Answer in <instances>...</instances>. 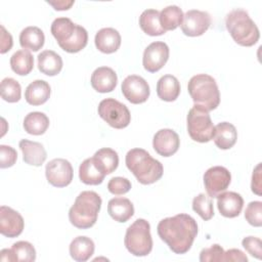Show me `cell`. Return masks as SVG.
I'll list each match as a JSON object with an SVG mask.
<instances>
[{"label": "cell", "mask_w": 262, "mask_h": 262, "mask_svg": "<svg viewBox=\"0 0 262 262\" xmlns=\"http://www.w3.org/2000/svg\"><path fill=\"white\" fill-rule=\"evenodd\" d=\"M157 231L172 252L181 255L190 250L198 234V223L190 215L180 213L162 219Z\"/></svg>", "instance_id": "1"}, {"label": "cell", "mask_w": 262, "mask_h": 262, "mask_svg": "<svg viewBox=\"0 0 262 262\" xmlns=\"http://www.w3.org/2000/svg\"><path fill=\"white\" fill-rule=\"evenodd\" d=\"M105 175L106 174L96 164L93 157L84 160L79 167V178L83 183L87 185L100 184L103 181Z\"/></svg>", "instance_id": "23"}, {"label": "cell", "mask_w": 262, "mask_h": 262, "mask_svg": "<svg viewBox=\"0 0 262 262\" xmlns=\"http://www.w3.org/2000/svg\"><path fill=\"white\" fill-rule=\"evenodd\" d=\"M183 12L177 5H169L160 12V23L165 31H172L181 26Z\"/></svg>", "instance_id": "33"}, {"label": "cell", "mask_w": 262, "mask_h": 262, "mask_svg": "<svg viewBox=\"0 0 262 262\" xmlns=\"http://www.w3.org/2000/svg\"><path fill=\"white\" fill-rule=\"evenodd\" d=\"M50 93V85L46 81L35 80L26 88L25 98L31 105H41L49 99Z\"/></svg>", "instance_id": "24"}, {"label": "cell", "mask_w": 262, "mask_h": 262, "mask_svg": "<svg viewBox=\"0 0 262 262\" xmlns=\"http://www.w3.org/2000/svg\"><path fill=\"white\" fill-rule=\"evenodd\" d=\"M25 227L23 216L7 206L0 207V232L7 237L18 236Z\"/></svg>", "instance_id": "15"}, {"label": "cell", "mask_w": 262, "mask_h": 262, "mask_svg": "<svg viewBox=\"0 0 262 262\" xmlns=\"http://www.w3.org/2000/svg\"><path fill=\"white\" fill-rule=\"evenodd\" d=\"M91 86L100 93L113 91L118 83L116 72L108 67H99L94 70L91 75Z\"/></svg>", "instance_id": "18"}, {"label": "cell", "mask_w": 262, "mask_h": 262, "mask_svg": "<svg viewBox=\"0 0 262 262\" xmlns=\"http://www.w3.org/2000/svg\"><path fill=\"white\" fill-rule=\"evenodd\" d=\"M122 93L125 98L133 104L143 103L149 97V85L140 76H127L122 82Z\"/></svg>", "instance_id": "12"}, {"label": "cell", "mask_w": 262, "mask_h": 262, "mask_svg": "<svg viewBox=\"0 0 262 262\" xmlns=\"http://www.w3.org/2000/svg\"><path fill=\"white\" fill-rule=\"evenodd\" d=\"M39 71L47 76H55L60 73L62 69V58L53 50H44L39 53L38 57Z\"/></svg>", "instance_id": "26"}, {"label": "cell", "mask_w": 262, "mask_h": 262, "mask_svg": "<svg viewBox=\"0 0 262 262\" xmlns=\"http://www.w3.org/2000/svg\"><path fill=\"white\" fill-rule=\"evenodd\" d=\"M45 42L43 31L35 26L25 28L19 34V44L25 50L38 51L41 49Z\"/></svg>", "instance_id": "28"}, {"label": "cell", "mask_w": 262, "mask_h": 262, "mask_svg": "<svg viewBox=\"0 0 262 262\" xmlns=\"http://www.w3.org/2000/svg\"><path fill=\"white\" fill-rule=\"evenodd\" d=\"M10 67L15 74L26 76L34 68V56L28 50H17L10 57Z\"/></svg>", "instance_id": "31"}, {"label": "cell", "mask_w": 262, "mask_h": 262, "mask_svg": "<svg viewBox=\"0 0 262 262\" xmlns=\"http://www.w3.org/2000/svg\"><path fill=\"white\" fill-rule=\"evenodd\" d=\"M96 48L102 53H114L121 45V35L114 28L100 29L94 38Z\"/></svg>", "instance_id": "19"}, {"label": "cell", "mask_w": 262, "mask_h": 262, "mask_svg": "<svg viewBox=\"0 0 262 262\" xmlns=\"http://www.w3.org/2000/svg\"><path fill=\"white\" fill-rule=\"evenodd\" d=\"M192 210L198 213L203 220H210L214 216L212 198L205 193L198 194L192 200Z\"/></svg>", "instance_id": "34"}, {"label": "cell", "mask_w": 262, "mask_h": 262, "mask_svg": "<svg viewBox=\"0 0 262 262\" xmlns=\"http://www.w3.org/2000/svg\"><path fill=\"white\" fill-rule=\"evenodd\" d=\"M141 30L149 36H161L166 33L160 23V11L157 9H145L139 16Z\"/></svg>", "instance_id": "29"}, {"label": "cell", "mask_w": 262, "mask_h": 262, "mask_svg": "<svg viewBox=\"0 0 262 262\" xmlns=\"http://www.w3.org/2000/svg\"><path fill=\"white\" fill-rule=\"evenodd\" d=\"M169 47L165 42L156 41L150 43L143 52L142 64L149 73L160 71L168 61Z\"/></svg>", "instance_id": "14"}, {"label": "cell", "mask_w": 262, "mask_h": 262, "mask_svg": "<svg viewBox=\"0 0 262 262\" xmlns=\"http://www.w3.org/2000/svg\"><path fill=\"white\" fill-rule=\"evenodd\" d=\"M242 245L251 256L259 260L262 258V242L259 237L246 236L242 241Z\"/></svg>", "instance_id": "40"}, {"label": "cell", "mask_w": 262, "mask_h": 262, "mask_svg": "<svg viewBox=\"0 0 262 262\" xmlns=\"http://www.w3.org/2000/svg\"><path fill=\"white\" fill-rule=\"evenodd\" d=\"M97 112L103 121L116 129L126 128L131 121L128 107L115 98L102 99L98 104Z\"/></svg>", "instance_id": "9"}, {"label": "cell", "mask_w": 262, "mask_h": 262, "mask_svg": "<svg viewBox=\"0 0 262 262\" xmlns=\"http://www.w3.org/2000/svg\"><path fill=\"white\" fill-rule=\"evenodd\" d=\"M18 146L23 152V159L28 165L39 167L47 158V152L40 142L21 139Z\"/></svg>", "instance_id": "20"}, {"label": "cell", "mask_w": 262, "mask_h": 262, "mask_svg": "<svg viewBox=\"0 0 262 262\" xmlns=\"http://www.w3.org/2000/svg\"><path fill=\"white\" fill-rule=\"evenodd\" d=\"M237 139V131L235 127L228 122H221L215 126L213 140L220 149L231 148Z\"/></svg>", "instance_id": "22"}, {"label": "cell", "mask_w": 262, "mask_h": 262, "mask_svg": "<svg viewBox=\"0 0 262 262\" xmlns=\"http://www.w3.org/2000/svg\"><path fill=\"white\" fill-rule=\"evenodd\" d=\"M125 163L137 181L144 185L157 182L164 173L162 163L154 159L143 148L130 149L126 155Z\"/></svg>", "instance_id": "2"}, {"label": "cell", "mask_w": 262, "mask_h": 262, "mask_svg": "<svg viewBox=\"0 0 262 262\" xmlns=\"http://www.w3.org/2000/svg\"><path fill=\"white\" fill-rule=\"evenodd\" d=\"M93 159L106 175L113 173L119 165L118 152L110 147H103L98 149L94 154Z\"/></svg>", "instance_id": "32"}, {"label": "cell", "mask_w": 262, "mask_h": 262, "mask_svg": "<svg viewBox=\"0 0 262 262\" xmlns=\"http://www.w3.org/2000/svg\"><path fill=\"white\" fill-rule=\"evenodd\" d=\"M180 139L178 134L172 129H161L152 139L154 149L162 157H171L179 148Z\"/></svg>", "instance_id": "16"}, {"label": "cell", "mask_w": 262, "mask_h": 262, "mask_svg": "<svg viewBox=\"0 0 262 262\" xmlns=\"http://www.w3.org/2000/svg\"><path fill=\"white\" fill-rule=\"evenodd\" d=\"M157 94L164 101H174L180 94V83L173 75L162 76L157 83Z\"/></svg>", "instance_id": "25"}, {"label": "cell", "mask_w": 262, "mask_h": 262, "mask_svg": "<svg viewBox=\"0 0 262 262\" xmlns=\"http://www.w3.org/2000/svg\"><path fill=\"white\" fill-rule=\"evenodd\" d=\"M47 181L55 187L68 186L74 176L71 163L66 159H53L45 167Z\"/></svg>", "instance_id": "11"}, {"label": "cell", "mask_w": 262, "mask_h": 262, "mask_svg": "<svg viewBox=\"0 0 262 262\" xmlns=\"http://www.w3.org/2000/svg\"><path fill=\"white\" fill-rule=\"evenodd\" d=\"M0 260L2 262L4 261H9V262H14L15 261V257L14 254L10 249H2L0 252Z\"/></svg>", "instance_id": "46"}, {"label": "cell", "mask_w": 262, "mask_h": 262, "mask_svg": "<svg viewBox=\"0 0 262 262\" xmlns=\"http://www.w3.org/2000/svg\"><path fill=\"white\" fill-rule=\"evenodd\" d=\"M225 26L234 42L241 46L250 47L259 40V29L245 9L231 10L226 15Z\"/></svg>", "instance_id": "5"}, {"label": "cell", "mask_w": 262, "mask_h": 262, "mask_svg": "<svg viewBox=\"0 0 262 262\" xmlns=\"http://www.w3.org/2000/svg\"><path fill=\"white\" fill-rule=\"evenodd\" d=\"M17 160L16 150L9 145H0V167L2 169L9 168L15 164Z\"/></svg>", "instance_id": "41"}, {"label": "cell", "mask_w": 262, "mask_h": 262, "mask_svg": "<svg viewBox=\"0 0 262 262\" xmlns=\"http://www.w3.org/2000/svg\"><path fill=\"white\" fill-rule=\"evenodd\" d=\"M101 203L100 195L95 191L85 190L80 192L69 210L70 222L80 229L92 227L97 221Z\"/></svg>", "instance_id": "4"}, {"label": "cell", "mask_w": 262, "mask_h": 262, "mask_svg": "<svg viewBox=\"0 0 262 262\" xmlns=\"http://www.w3.org/2000/svg\"><path fill=\"white\" fill-rule=\"evenodd\" d=\"M47 3L50 4L51 6H53L55 10H68L72 7V5L75 3V1L60 0V1H47Z\"/></svg>", "instance_id": "45"}, {"label": "cell", "mask_w": 262, "mask_h": 262, "mask_svg": "<svg viewBox=\"0 0 262 262\" xmlns=\"http://www.w3.org/2000/svg\"><path fill=\"white\" fill-rule=\"evenodd\" d=\"M244 207L243 196L234 191H224L217 196V208L226 218L237 217Z\"/></svg>", "instance_id": "17"}, {"label": "cell", "mask_w": 262, "mask_h": 262, "mask_svg": "<svg viewBox=\"0 0 262 262\" xmlns=\"http://www.w3.org/2000/svg\"><path fill=\"white\" fill-rule=\"evenodd\" d=\"M20 96V84L13 78H4L1 82V97L7 102H17Z\"/></svg>", "instance_id": "35"}, {"label": "cell", "mask_w": 262, "mask_h": 262, "mask_svg": "<svg viewBox=\"0 0 262 262\" xmlns=\"http://www.w3.org/2000/svg\"><path fill=\"white\" fill-rule=\"evenodd\" d=\"M0 45H1L0 52L2 54L9 51L13 45V40H12L11 34L9 32H7L2 25H1V43H0Z\"/></svg>", "instance_id": "44"}, {"label": "cell", "mask_w": 262, "mask_h": 262, "mask_svg": "<svg viewBox=\"0 0 262 262\" xmlns=\"http://www.w3.org/2000/svg\"><path fill=\"white\" fill-rule=\"evenodd\" d=\"M224 250L218 245H212L209 248H205L200 253V261L201 262H220L223 261Z\"/></svg>", "instance_id": "38"}, {"label": "cell", "mask_w": 262, "mask_h": 262, "mask_svg": "<svg viewBox=\"0 0 262 262\" xmlns=\"http://www.w3.org/2000/svg\"><path fill=\"white\" fill-rule=\"evenodd\" d=\"M51 34L59 47L69 53L81 51L88 42L86 29L73 23L69 17L55 18L51 24Z\"/></svg>", "instance_id": "3"}, {"label": "cell", "mask_w": 262, "mask_h": 262, "mask_svg": "<svg viewBox=\"0 0 262 262\" xmlns=\"http://www.w3.org/2000/svg\"><path fill=\"white\" fill-rule=\"evenodd\" d=\"M107 189L111 193L116 195L125 194L131 189V182L125 177H113L107 183Z\"/></svg>", "instance_id": "39"}, {"label": "cell", "mask_w": 262, "mask_h": 262, "mask_svg": "<svg viewBox=\"0 0 262 262\" xmlns=\"http://www.w3.org/2000/svg\"><path fill=\"white\" fill-rule=\"evenodd\" d=\"M223 261H237V262H248V257L244 252L238 249H229L224 252Z\"/></svg>", "instance_id": "43"}, {"label": "cell", "mask_w": 262, "mask_h": 262, "mask_svg": "<svg viewBox=\"0 0 262 262\" xmlns=\"http://www.w3.org/2000/svg\"><path fill=\"white\" fill-rule=\"evenodd\" d=\"M107 213L115 221L124 223L134 215V206L127 198H114L108 201Z\"/></svg>", "instance_id": "21"}, {"label": "cell", "mask_w": 262, "mask_h": 262, "mask_svg": "<svg viewBox=\"0 0 262 262\" xmlns=\"http://www.w3.org/2000/svg\"><path fill=\"white\" fill-rule=\"evenodd\" d=\"M211 26V15L207 11L190 9L183 14L181 31L189 37L202 36Z\"/></svg>", "instance_id": "13"}, {"label": "cell", "mask_w": 262, "mask_h": 262, "mask_svg": "<svg viewBox=\"0 0 262 262\" xmlns=\"http://www.w3.org/2000/svg\"><path fill=\"white\" fill-rule=\"evenodd\" d=\"M94 249L95 245L90 237L79 235L72 241L69 251L75 261L85 262L93 255Z\"/></svg>", "instance_id": "27"}, {"label": "cell", "mask_w": 262, "mask_h": 262, "mask_svg": "<svg viewBox=\"0 0 262 262\" xmlns=\"http://www.w3.org/2000/svg\"><path fill=\"white\" fill-rule=\"evenodd\" d=\"M204 184L207 193L210 198H217L220 193L224 192L230 182V172L222 166H214L209 168L204 174Z\"/></svg>", "instance_id": "10"}, {"label": "cell", "mask_w": 262, "mask_h": 262, "mask_svg": "<svg viewBox=\"0 0 262 262\" xmlns=\"http://www.w3.org/2000/svg\"><path fill=\"white\" fill-rule=\"evenodd\" d=\"M246 220L255 227L262 225V202L253 201L248 204L245 211Z\"/></svg>", "instance_id": "37"}, {"label": "cell", "mask_w": 262, "mask_h": 262, "mask_svg": "<svg viewBox=\"0 0 262 262\" xmlns=\"http://www.w3.org/2000/svg\"><path fill=\"white\" fill-rule=\"evenodd\" d=\"M11 250L14 254L15 261L33 262L36 260V250L34 246L26 241H19L12 245Z\"/></svg>", "instance_id": "36"}, {"label": "cell", "mask_w": 262, "mask_h": 262, "mask_svg": "<svg viewBox=\"0 0 262 262\" xmlns=\"http://www.w3.org/2000/svg\"><path fill=\"white\" fill-rule=\"evenodd\" d=\"M188 93L194 104L208 112L215 110L220 103V92L215 79L208 74H198L187 84Z\"/></svg>", "instance_id": "6"}, {"label": "cell", "mask_w": 262, "mask_h": 262, "mask_svg": "<svg viewBox=\"0 0 262 262\" xmlns=\"http://www.w3.org/2000/svg\"><path fill=\"white\" fill-rule=\"evenodd\" d=\"M261 163H259L255 169L253 170L252 174V182H251V189L254 193L257 195H261V189H262V184H261Z\"/></svg>", "instance_id": "42"}, {"label": "cell", "mask_w": 262, "mask_h": 262, "mask_svg": "<svg viewBox=\"0 0 262 262\" xmlns=\"http://www.w3.org/2000/svg\"><path fill=\"white\" fill-rule=\"evenodd\" d=\"M186 122L187 132L192 140L205 143L213 139L215 126L209 112L204 107L194 104L187 114Z\"/></svg>", "instance_id": "8"}, {"label": "cell", "mask_w": 262, "mask_h": 262, "mask_svg": "<svg viewBox=\"0 0 262 262\" xmlns=\"http://www.w3.org/2000/svg\"><path fill=\"white\" fill-rule=\"evenodd\" d=\"M23 126L31 135H42L49 127V119L44 113L31 112L25 117Z\"/></svg>", "instance_id": "30"}, {"label": "cell", "mask_w": 262, "mask_h": 262, "mask_svg": "<svg viewBox=\"0 0 262 262\" xmlns=\"http://www.w3.org/2000/svg\"><path fill=\"white\" fill-rule=\"evenodd\" d=\"M124 244L134 256H147L152 250L150 225L145 219H136L126 230Z\"/></svg>", "instance_id": "7"}]
</instances>
